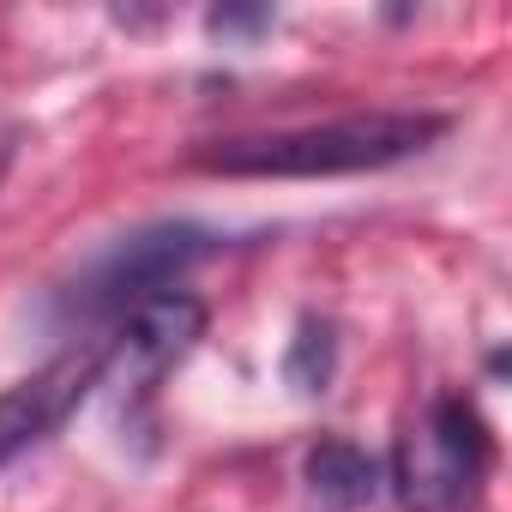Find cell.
Returning a JSON list of instances; mask_svg holds the SVG:
<instances>
[{
	"instance_id": "ba28073f",
	"label": "cell",
	"mask_w": 512,
	"mask_h": 512,
	"mask_svg": "<svg viewBox=\"0 0 512 512\" xmlns=\"http://www.w3.org/2000/svg\"><path fill=\"white\" fill-rule=\"evenodd\" d=\"M205 25H211V37H260V31H272V13L266 7H217Z\"/></svg>"
},
{
	"instance_id": "7a4b0ae2",
	"label": "cell",
	"mask_w": 512,
	"mask_h": 512,
	"mask_svg": "<svg viewBox=\"0 0 512 512\" xmlns=\"http://www.w3.org/2000/svg\"><path fill=\"white\" fill-rule=\"evenodd\" d=\"M205 253H217V235L199 223H145L121 241H109L97 260L61 290V314L67 320H109V314H133L139 302L175 290L181 272H193Z\"/></svg>"
},
{
	"instance_id": "52a82bcc",
	"label": "cell",
	"mask_w": 512,
	"mask_h": 512,
	"mask_svg": "<svg viewBox=\"0 0 512 512\" xmlns=\"http://www.w3.org/2000/svg\"><path fill=\"white\" fill-rule=\"evenodd\" d=\"M332 374H338V326L320 320V314H308V320L296 326L290 350H284V380L314 398V392L332 386Z\"/></svg>"
},
{
	"instance_id": "8992f818",
	"label": "cell",
	"mask_w": 512,
	"mask_h": 512,
	"mask_svg": "<svg viewBox=\"0 0 512 512\" xmlns=\"http://www.w3.org/2000/svg\"><path fill=\"white\" fill-rule=\"evenodd\" d=\"M308 500L314 512H368L380 500V464L356 440H320L308 452Z\"/></svg>"
},
{
	"instance_id": "3957f363",
	"label": "cell",
	"mask_w": 512,
	"mask_h": 512,
	"mask_svg": "<svg viewBox=\"0 0 512 512\" xmlns=\"http://www.w3.org/2000/svg\"><path fill=\"white\" fill-rule=\"evenodd\" d=\"M494 470V434L470 398H434L398 440V494L416 512H470Z\"/></svg>"
},
{
	"instance_id": "6da1fadb",
	"label": "cell",
	"mask_w": 512,
	"mask_h": 512,
	"mask_svg": "<svg viewBox=\"0 0 512 512\" xmlns=\"http://www.w3.org/2000/svg\"><path fill=\"white\" fill-rule=\"evenodd\" d=\"M452 121L428 109H368L320 127H284V133H241V139H211L193 151L199 169L211 175H278V181H320V175H362V169H392L416 151H428Z\"/></svg>"
},
{
	"instance_id": "277c9868",
	"label": "cell",
	"mask_w": 512,
	"mask_h": 512,
	"mask_svg": "<svg viewBox=\"0 0 512 512\" xmlns=\"http://www.w3.org/2000/svg\"><path fill=\"white\" fill-rule=\"evenodd\" d=\"M103 368H109V350L79 344V350H61L55 362H43L37 374H25L0 392V470L13 458H25L31 446H43L103 386Z\"/></svg>"
},
{
	"instance_id": "5b68a950",
	"label": "cell",
	"mask_w": 512,
	"mask_h": 512,
	"mask_svg": "<svg viewBox=\"0 0 512 512\" xmlns=\"http://www.w3.org/2000/svg\"><path fill=\"white\" fill-rule=\"evenodd\" d=\"M199 332H205V308H199L193 296L163 290V296L139 302V308L127 314V326H121V356L133 362V386L151 392V386L199 344Z\"/></svg>"
}]
</instances>
